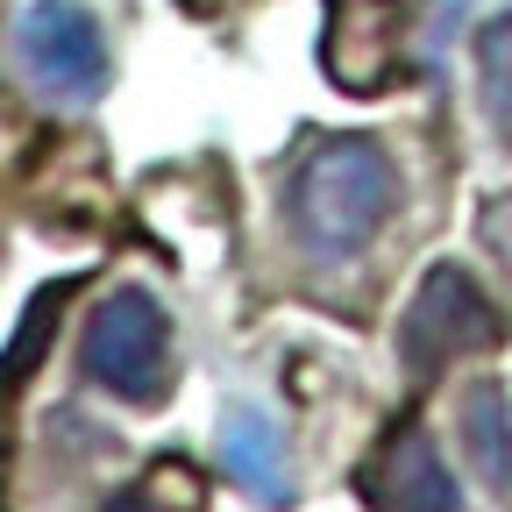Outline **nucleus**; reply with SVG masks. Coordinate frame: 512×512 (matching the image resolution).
I'll return each instance as SVG.
<instances>
[{
	"label": "nucleus",
	"mask_w": 512,
	"mask_h": 512,
	"mask_svg": "<svg viewBox=\"0 0 512 512\" xmlns=\"http://www.w3.org/2000/svg\"><path fill=\"white\" fill-rule=\"evenodd\" d=\"M399 207V171L370 136H328L313 143L285 185V221H292V242L320 264H342L356 256L384 214Z\"/></svg>",
	"instance_id": "1"
},
{
	"label": "nucleus",
	"mask_w": 512,
	"mask_h": 512,
	"mask_svg": "<svg viewBox=\"0 0 512 512\" xmlns=\"http://www.w3.org/2000/svg\"><path fill=\"white\" fill-rule=\"evenodd\" d=\"M86 377L128 406L171 392V320L150 292H114L86 320Z\"/></svg>",
	"instance_id": "2"
},
{
	"label": "nucleus",
	"mask_w": 512,
	"mask_h": 512,
	"mask_svg": "<svg viewBox=\"0 0 512 512\" xmlns=\"http://www.w3.org/2000/svg\"><path fill=\"white\" fill-rule=\"evenodd\" d=\"M15 57L43 100H93L107 86V43L79 0H29L15 22Z\"/></svg>",
	"instance_id": "3"
},
{
	"label": "nucleus",
	"mask_w": 512,
	"mask_h": 512,
	"mask_svg": "<svg viewBox=\"0 0 512 512\" xmlns=\"http://www.w3.org/2000/svg\"><path fill=\"white\" fill-rule=\"evenodd\" d=\"M498 342V313L477 292V278L463 264H434L406 306V328H399V356L413 370H434L448 356H477Z\"/></svg>",
	"instance_id": "4"
},
{
	"label": "nucleus",
	"mask_w": 512,
	"mask_h": 512,
	"mask_svg": "<svg viewBox=\"0 0 512 512\" xmlns=\"http://www.w3.org/2000/svg\"><path fill=\"white\" fill-rule=\"evenodd\" d=\"M363 505H370V512H456L463 491H456V477L441 470L434 441L406 420V427H392V441L363 463Z\"/></svg>",
	"instance_id": "5"
},
{
	"label": "nucleus",
	"mask_w": 512,
	"mask_h": 512,
	"mask_svg": "<svg viewBox=\"0 0 512 512\" xmlns=\"http://www.w3.org/2000/svg\"><path fill=\"white\" fill-rule=\"evenodd\" d=\"M221 470L264 505H285L292 498V463H285V441L264 413H228L221 427Z\"/></svg>",
	"instance_id": "6"
},
{
	"label": "nucleus",
	"mask_w": 512,
	"mask_h": 512,
	"mask_svg": "<svg viewBox=\"0 0 512 512\" xmlns=\"http://www.w3.org/2000/svg\"><path fill=\"white\" fill-rule=\"evenodd\" d=\"M470 456L484 477H512V413L498 392H470Z\"/></svg>",
	"instance_id": "7"
},
{
	"label": "nucleus",
	"mask_w": 512,
	"mask_h": 512,
	"mask_svg": "<svg viewBox=\"0 0 512 512\" xmlns=\"http://www.w3.org/2000/svg\"><path fill=\"white\" fill-rule=\"evenodd\" d=\"M477 64H484V107L512 136V15H491L477 29Z\"/></svg>",
	"instance_id": "8"
},
{
	"label": "nucleus",
	"mask_w": 512,
	"mask_h": 512,
	"mask_svg": "<svg viewBox=\"0 0 512 512\" xmlns=\"http://www.w3.org/2000/svg\"><path fill=\"white\" fill-rule=\"evenodd\" d=\"M107 512H150V498H136V491H121V498H114Z\"/></svg>",
	"instance_id": "9"
}]
</instances>
